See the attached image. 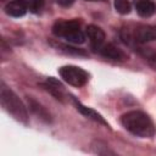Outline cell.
Segmentation results:
<instances>
[{
    "instance_id": "cell-6",
    "label": "cell",
    "mask_w": 156,
    "mask_h": 156,
    "mask_svg": "<svg viewBox=\"0 0 156 156\" xmlns=\"http://www.w3.org/2000/svg\"><path fill=\"white\" fill-rule=\"evenodd\" d=\"M87 35H88L91 48L95 51H99L102 48L104 41H105V32L95 24H89L87 27Z\"/></svg>"
},
{
    "instance_id": "cell-14",
    "label": "cell",
    "mask_w": 156,
    "mask_h": 156,
    "mask_svg": "<svg viewBox=\"0 0 156 156\" xmlns=\"http://www.w3.org/2000/svg\"><path fill=\"white\" fill-rule=\"evenodd\" d=\"M115 9L121 15H127L130 12V4L128 0H115Z\"/></svg>"
},
{
    "instance_id": "cell-17",
    "label": "cell",
    "mask_w": 156,
    "mask_h": 156,
    "mask_svg": "<svg viewBox=\"0 0 156 156\" xmlns=\"http://www.w3.org/2000/svg\"><path fill=\"white\" fill-rule=\"evenodd\" d=\"M76 0H56V2L60 5V6H63V7H68L71 6Z\"/></svg>"
},
{
    "instance_id": "cell-19",
    "label": "cell",
    "mask_w": 156,
    "mask_h": 156,
    "mask_svg": "<svg viewBox=\"0 0 156 156\" xmlns=\"http://www.w3.org/2000/svg\"><path fill=\"white\" fill-rule=\"evenodd\" d=\"M88 1H100V0H88Z\"/></svg>"
},
{
    "instance_id": "cell-3",
    "label": "cell",
    "mask_w": 156,
    "mask_h": 156,
    "mask_svg": "<svg viewBox=\"0 0 156 156\" xmlns=\"http://www.w3.org/2000/svg\"><path fill=\"white\" fill-rule=\"evenodd\" d=\"M121 38L126 44H145L147 41L156 40V26L138 24L134 28H122Z\"/></svg>"
},
{
    "instance_id": "cell-10",
    "label": "cell",
    "mask_w": 156,
    "mask_h": 156,
    "mask_svg": "<svg viewBox=\"0 0 156 156\" xmlns=\"http://www.w3.org/2000/svg\"><path fill=\"white\" fill-rule=\"evenodd\" d=\"M134 5L141 17H151L156 12V4L152 0H134Z\"/></svg>"
},
{
    "instance_id": "cell-1",
    "label": "cell",
    "mask_w": 156,
    "mask_h": 156,
    "mask_svg": "<svg viewBox=\"0 0 156 156\" xmlns=\"http://www.w3.org/2000/svg\"><path fill=\"white\" fill-rule=\"evenodd\" d=\"M122 126L132 134L140 138H151L156 133L152 119L143 111H129L121 117Z\"/></svg>"
},
{
    "instance_id": "cell-13",
    "label": "cell",
    "mask_w": 156,
    "mask_h": 156,
    "mask_svg": "<svg viewBox=\"0 0 156 156\" xmlns=\"http://www.w3.org/2000/svg\"><path fill=\"white\" fill-rule=\"evenodd\" d=\"M138 51L145 58V61H147V63L156 69V51H154L151 48H138Z\"/></svg>"
},
{
    "instance_id": "cell-2",
    "label": "cell",
    "mask_w": 156,
    "mask_h": 156,
    "mask_svg": "<svg viewBox=\"0 0 156 156\" xmlns=\"http://www.w3.org/2000/svg\"><path fill=\"white\" fill-rule=\"evenodd\" d=\"M0 101L2 107L11 116H13L17 121L22 122L23 124H28V113L26 106L20 100V98L4 83H1L0 88Z\"/></svg>"
},
{
    "instance_id": "cell-16",
    "label": "cell",
    "mask_w": 156,
    "mask_h": 156,
    "mask_svg": "<svg viewBox=\"0 0 156 156\" xmlns=\"http://www.w3.org/2000/svg\"><path fill=\"white\" fill-rule=\"evenodd\" d=\"M45 5V0H32L29 4V10L34 13L39 12Z\"/></svg>"
},
{
    "instance_id": "cell-8",
    "label": "cell",
    "mask_w": 156,
    "mask_h": 156,
    "mask_svg": "<svg viewBox=\"0 0 156 156\" xmlns=\"http://www.w3.org/2000/svg\"><path fill=\"white\" fill-rule=\"evenodd\" d=\"M72 100H73V104H74L76 108H77L82 115H84L85 117H88V118H90V119H93V121H95V122H98V123H100V124H104V126L108 127V123H107V122L104 119V117H102L100 113H98L95 110H93V108H90V107L83 105V104L79 102L76 98H72Z\"/></svg>"
},
{
    "instance_id": "cell-7",
    "label": "cell",
    "mask_w": 156,
    "mask_h": 156,
    "mask_svg": "<svg viewBox=\"0 0 156 156\" xmlns=\"http://www.w3.org/2000/svg\"><path fill=\"white\" fill-rule=\"evenodd\" d=\"M40 85H41L45 90H48L51 95H54L57 100H60V101H62V102L65 101L66 93H65V90H63V85H62L57 79L50 77V78H48L44 83H41Z\"/></svg>"
},
{
    "instance_id": "cell-5",
    "label": "cell",
    "mask_w": 156,
    "mask_h": 156,
    "mask_svg": "<svg viewBox=\"0 0 156 156\" xmlns=\"http://www.w3.org/2000/svg\"><path fill=\"white\" fill-rule=\"evenodd\" d=\"M58 73L66 83L77 88L85 85L89 79V74L78 66H72V65L62 66L58 68Z\"/></svg>"
},
{
    "instance_id": "cell-11",
    "label": "cell",
    "mask_w": 156,
    "mask_h": 156,
    "mask_svg": "<svg viewBox=\"0 0 156 156\" xmlns=\"http://www.w3.org/2000/svg\"><path fill=\"white\" fill-rule=\"evenodd\" d=\"M5 12L9 16H12V17H22L27 12V6L23 2L18 1V0H15V1L9 2L5 6Z\"/></svg>"
},
{
    "instance_id": "cell-18",
    "label": "cell",
    "mask_w": 156,
    "mask_h": 156,
    "mask_svg": "<svg viewBox=\"0 0 156 156\" xmlns=\"http://www.w3.org/2000/svg\"><path fill=\"white\" fill-rule=\"evenodd\" d=\"M18 1L23 2V4H24V5L27 6V7H29V4H30V1H32V0H18Z\"/></svg>"
},
{
    "instance_id": "cell-9",
    "label": "cell",
    "mask_w": 156,
    "mask_h": 156,
    "mask_svg": "<svg viewBox=\"0 0 156 156\" xmlns=\"http://www.w3.org/2000/svg\"><path fill=\"white\" fill-rule=\"evenodd\" d=\"M99 52L104 57L113 60V61H126L127 60V55L121 49H118L116 45H113V44L102 45V48L99 50Z\"/></svg>"
},
{
    "instance_id": "cell-12",
    "label": "cell",
    "mask_w": 156,
    "mask_h": 156,
    "mask_svg": "<svg viewBox=\"0 0 156 156\" xmlns=\"http://www.w3.org/2000/svg\"><path fill=\"white\" fill-rule=\"evenodd\" d=\"M28 104H29V108L33 113H35L40 119H43L44 122H51V117L50 113L45 110V107H43L39 102H37L34 99L28 98Z\"/></svg>"
},
{
    "instance_id": "cell-15",
    "label": "cell",
    "mask_w": 156,
    "mask_h": 156,
    "mask_svg": "<svg viewBox=\"0 0 156 156\" xmlns=\"http://www.w3.org/2000/svg\"><path fill=\"white\" fill-rule=\"evenodd\" d=\"M57 48H60V50L67 52V54H73V55H82V56H87L88 54L82 50V49H77V48H73V46H69V45H65V44H58Z\"/></svg>"
},
{
    "instance_id": "cell-4",
    "label": "cell",
    "mask_w": 156,
    "mask_h": 156,
    "mask_svg": "<svg viewBox=\"0 0 156 156\" xmlns=\"http://www.w3.org/2000/svg\"><path fill=\"white\" fill-rule=\"evenodd\" d=\"M52 33L73 44H82L85 40L78 21H57L52 26Z\"/></svg>"
}]
</instances>
